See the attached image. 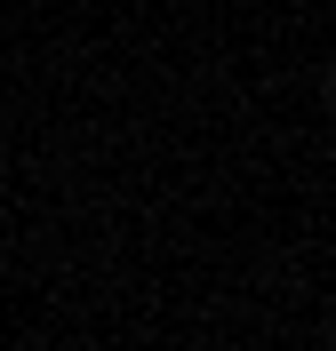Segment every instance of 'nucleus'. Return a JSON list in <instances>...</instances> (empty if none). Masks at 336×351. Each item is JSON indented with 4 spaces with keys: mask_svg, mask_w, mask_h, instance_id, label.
I'll return each mask as SVG.
<instances>
[]
</instances>
